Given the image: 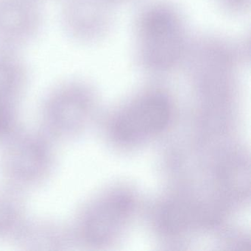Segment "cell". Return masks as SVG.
Masks as SVG:
<instances>
[{"instance_id": "ba28073f", "label": "cell", "mask_w": 251, "mask_h": 251, "mask_svg": "<svg viewBox=\"0 0 251 251\" xmlns=\"http://www.w3.org/2000/svg\"><path fill=\"white\" fill-rule=\"evenodd\" d=\"M35 145L33 143L23 145L14 154L13 166L23 176H30L37 173L38 169L42 165V161L44 160L43 152H41L40 147Z\"/></svg>"}, {"instance_id": "7a4b0ae2", "label": "cell", "mask_w": 251, "mask_h": 251, "mask_svg": "<svg viewBox=\"0 0 251 251\" xmlns=\"http://www.w3.org/2000/svg\"><path fill=\"white\" fill-rule=\"evenodd\" d=\"M171 115L168 97L161 92H151L121 111L113 122L111 133L120 143H136L163 131Z\"/></svg>"}, {"instance_id": "9c48e42d", "label": "cell", "mask_w": 251, "mask_h": 251, "mask_svg": "<svg viewBox=\"0 0 251 251\" xmlns=\"http://www.w3.org/2000/svg\"><path fill=\"white\" fill-rule=\"evenodd\" d=\"M11 100L0 98V134L6 131L11 122Z\"/></svg>"}, {"instance_id": "30bf717a", "label": "cell", "mask_w": 251, "mask_h": 251, "mask_svg": "<svg viewBox=\"0 0 251 251\" xmlns=\"http://www.w3.org/2000/svg\"><path fill=\"white\" fill-rule=\"evenodd\" d=\"M222 7L230 12H245L250 8L251 0H217Z\"/></svg>"}, {"instance_id": "6da1fadb", "label": "cell", "mask_w": 251, "mask_h": 251, "mask_svg": "<svg viewBox=\"0 0 251 251\" xmlns=\"http://www.w3.org/2000/svg\"><path fill=\"white\" fill-rule=\"evenodd\" d=\"M136 30L138 61L148 71H170L187 54L184 23L171 5L156 3L147 7L139 14Z\"/></svg>"}, {"instance_id": "3957f363", "label": "cell", "mask_w": 251, "mask_h": 251, "mask_svg": "<svg viewBox=\"0 0 251 251\" xmlns=\"http://www.w3.org/2000/svg\"><path fill=\"white\" fill-rule=\"evenodd\" d=\"M112 6L110 0H62L60 17L63 28L77 42H97L109 30Z\"/></svg>"}, {"instance_id": "277c9868", "label": "cell", "mask_w": 251, "mask_h": 251, "mask_svg": "<svg viewBox=\"0 0 251 251\" xmlns=\"http://www.w3.org/2000/svg\"><path fill=\"white\" fill-rule=\"evenodd\" d=\"M42 23L40 0H0V46L20 49L38 36Z\"/></svg>"}, {"instance_id": "8992f818", "label": "cell", "mask_w": 251, "mask_h": 251, "mask_svg": "<svg viewBox=\"0 0 251 251\" xmlns=\"http://www.w3.org/2000/svg\"><path fill=\"white\" fill-rule=\"evenodd\" d=\"M94 95L89 86L81 82H70L55 89L47 102L54 124L58 128H75L93 103Z\"/></svg>"}, {"instance_id": "8fae6325", "label": "cell", "mask_w": 251, "mask_h": 251, "mask_svg": "<svg viewBox=\"0 0 251 251\" xmlns=\"http://www.w3.org/2000/svg\"><path fill=\"white\" fill-rule=\"evenodd\" d=\"M111 2H112L113 3H114V2H118V1H123V0H110Z\"/></svg>"}, {"instance_id": "5b68a950", "label": "cell", "mask_w": 251, "mask_h": 251, "mask_svg": "<svg viewBox=\"0 0 251 251\" xmlns=\"http://www.w3.org/2000/svg\"><path fill=\"white\" fill-rule=\"evenodd\" d=\"M133 210L128 194L117 192L104 198L88 214L84 223L86 239L93 245L108 243L120 233Z\"/></svg>"}, {"instance_id": "52a82bcc", "label": "cell", "mask_w": 251, "mask_h": 251, "mask_svg": "<svg viewBox=\"0 0 251 251\" xmlns=\"http://www.w3.org/2000/svg\"><path fill=\"white\" fill-rule=\"evenodd\" d=\"M27 67L19 50L0 46V98L11 100L24 87Z\"/></svg>"}]
</instances>
